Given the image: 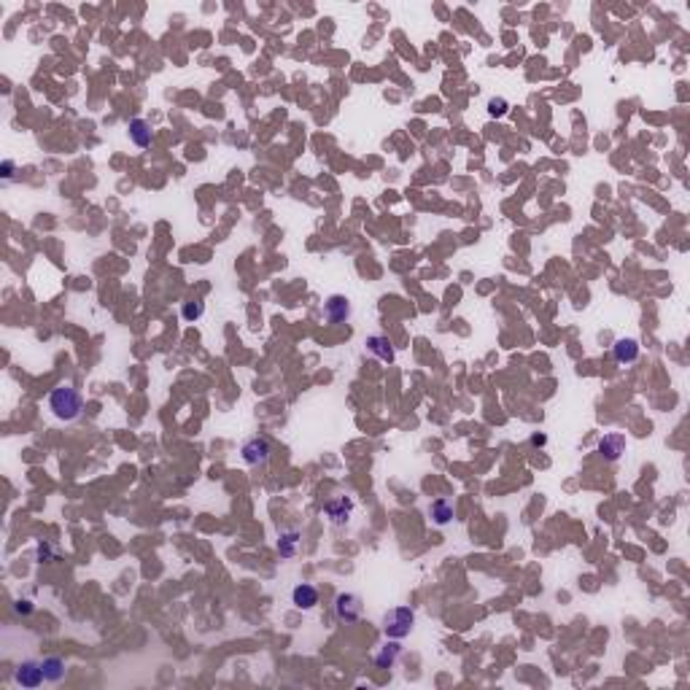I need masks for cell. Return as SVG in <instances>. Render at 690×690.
Instances as JSON below:
<instances>
[{
    "label": "cell",
    "instance_id": "3",
    "mask_svg": "<svg viewBox=\"0 0 690 690\" xmlns=\"http://www.w3.org/2000/svg\"><path fill=\"white\" fill-rule=\"evenodd\" d=\"M270 453H272V445L267 437H251L243 443L240 448V459L246 461L248 467H259V464H267L270 461Z\"/></svg>",
    "mask_w": 690,
    "mask_h": 690
},
{
    "label": "cell",
    "instance_id": "15",
    "mask_svg": "<svg viewBox=\"0 0 690 690\" xmlns=\"http://www.w3.org/2000/svg\"><path fill=\"white\" fill-rule=\"evenodd\" d=\"M299 542H302V534H299L297 529L283 531V534L278 537V553H281V558H294Z\"/></svg>",
    "mask_w": 690,
    "mask_h": 690
},
{
    "label": "cell",
    "instance_id": "16",
    "mask_svg": "<svg viewBox=\"0 0 690 690\" xmlns=\"http://www.w3.org/2000/svg\"><path fill=\"white\" fill-rule=\"evenodd\" d=\"M429 518L437 523V526H448L453 520V504L448 499H434L429 504Z\"/></svg>",
    "mask_w": 690,
    "mask_h": 690
},
{
    "label": "cell",
    "instance_id": "5",
    "mask_svg": "<svg viewBox=\"0 0 690 690\" xmlns=\"http://www.w3.org/2000/svg\"><path fill=\"white\" fill-rule=\"evenodd\" d=\"M362 599L356 593H337L335 599V617L340 623H356L362 617Z\"/></svg>",
    "mask_w": 690,
    "mask_h": 690
},
{
    "label": "cell",
    "instance_id": "18",
    "mask_svg": "<svg viewBox=\"0 0 690 690\" xmlns=\"http://www.w3.org/2000/svg\"><path fill=\"white\" fill-rule=\"evenodd\" d=\"M54 556H57V547L51 542H38V547H35V561L38 564H49V561H54Z\"/></svg>",
    "mask_w": 690,
    "mask_h": 690
},
{
    "label": "cell",
    "instance_id": "7",
    "mask_svg": "<svg viewBox=\"0 0 690 690\" xmlns=\"http://www.w3.org/2000/svg\"><path fill=\"white\" fill-rule=\"evenodd\" d=\"M351 313H353V308H351V299L345 294L326 297V302H324V319L329 321V324H348Z\"/></svg>",
    "mask_w": 690,
    "mask_h": 690
},
{
    "label": "cell",
    "instance_id": "19",
    "mask_svg": "<svg viewBox=\"0 0 690 690\" xmlns=\"http://www.w3.org/2000/svg\"><path fill=\"white\" fill-rule=\"evenodd\" d=\"M507 111H510V103H507L504 98H491L488 100V114H491V116H504Z\"/></svg>",
    "mask_w": 690,
    "mask_h": 690
},
{
    "label": "cell",
    "instance_id": "17",
    "mask_svg": "<svg viewBox=\"0 0 690 690\" xmlns=\"http://www.w3.org/2000/svg\"><path fill=\"white\" fill-rule=\"evenodd\" d=\"M202 313H205V302H200V299H189V302L181 305V319L189 321V324L202 319Z\"/></svg>",
    "mask_w": 690,
    "mask_h": 690
},
{
    "label": "cell",
    "instance_id": "2",
    "mask_svg": "<svg viewBox=\"0 0 690 690\" xmlns=\"http://www.w3.org/2000/svg\"><path fill=\"white\" fill-rule=\"evenodd\" d=\"M413 628H416V612H413V607H394V610H389L386 617H383V634L389 639L402 642L405 637L413 634Z\"/></svg>",
    "mask_w": 690,
    "mask_h": 690
},
{
    "label": "cell",
    "instance_id": "4",
    "mask_svg": "<svg viewBox=\"0 0 690 690\" xmlns=\"http://www.w3.org/2000/svg\"><path fill=\"white\" fill-rule=\"evenodd\" d=\"M353 499H348V496H335V499H329L326 504H324V513L329 518V523L335 526V529H343L351 523V515H353Z\"/></svg>",
    "mask_w": 690,
    "mask_h": 690
},
{
    "label": "cell",
    "instance_id": "13",
    "mask_svg": "<svg viewBox=\"0 0 690 690\" xmlns=\"http://www.w3.org/2000/svg\"><path fill=\"white\" fill-rule=\"evenodd\" d=\"M127 130H130V141H132L138 148H148L154 143V132H151V127H148L146 119H132Z\"/></svg>",
    "mask_w": 690,
    "mask_h": 690
},
{
    "label": "cell",
    "instance_id": "6",
    "mask_svg": "<svg viewBox=\"0 0 690 690\" xmlns=\"http://www.w3.org/2000/svg\"><path fill=\"white\" fill-rule=\"evenodd\" d=\"M44 680H46V674H44L41 661H22V664L17 666V671H14V682L19 688L35 690Z\"/></svg>",
    "mask_w": 690,
    "mask_h": 690
},
{
    "label": "cell",
    "instance_id": "11",
    "mask_svg": "<svg viewBox=\"0 0 690 690\" xmlns=\"http://www.w3.org/2000/svg\"><path fill=\"white\" fill-rule=\"evenodd\" d=\"M399 658H402V644H399V639H389L378 653H375L372 661H375L378 669H394Z\"/></svg>",
    "mask_w": 690,
    "mask_h": 690
},
{
    "label": "cell",
    "instance_id": "14",
    "mask_svg": "<svg viewBox=\"0 0 690 690\" xmlns=\"http://www.w3.org/2000/svg\"><path fill=\"white\" fill-rule=\"evenodd\" d=\"M41 666H44L46 682H62V680H65V674H68V666H65V661H62L60 655H49V658H44Z\"/></svg>",
    "mask_w": 690,
    "mask_h": 690
},
{
    "label": "cell",
    "instance_id": "1",
    "mask_svg": "<svg viewBox=\"0 0 690 690\" xmlns=\"http://www.w3.org/2000/svg\"><path fill=\"white\" fill-rule=\"evenodd\" d=\"M49 410L54 413L57 421L71 423V421H76L81 416L84 399H81L78 389H73V386H57V389H51L49 394Z\"/></svg>",
    "mask_w": 690,
    "mask_h": 690
},
{
    "label": "cell",
    "instance_id": "21",
    "mask_svg": "<svg viewBox=\"0 0 690 690\" xmlns=\"http://www.w3.org/2000/svg\"><path fill=\"white\" fill-rule=\"evenodd\" d=\"M14 612H17V615H30V612H33V601H27V599H19V601L14 604Z\"/></svg>",
    "mask_w": 690,
    "mask_h": 690
},
{
    "label": "cell",
    "instance_id": "9",
    "mask_svg": "<svg viewBox=\"0 0 690 690\" xmlns=\"http://www.w3.org/2000/svg\"><path fill=\"white\" fill-rule=\"evenodd\" d=\"M642 353V345L639 340H634V337H620L615 340L612 345V359H615L617 364H631V362H637Z\"/></svg>",
    "mask_w": 690,
    "mask_h": 690
},
{
    "label": "cell",
    "instance_id": "10",
    "mask_svg": "<svg viewBox=\"0 0 690 690\" xmlns=\"http://www.w3.org/2000/svg\"><path fill=\"white\" fill-rule=\"evenodd\" d=\"M292 604H294L297 610H313L316 604H319V588L316 585H310V583H299L294 585V591H292Z\"/></svg>",
    "mask_w": 690,
    "mask_h": 690
},
{
    "label": "cell",
    "instance_id": "20",
    "mask_svg": "<svg viewBox=\"0 0 690 690\" xmlns=\"http://www.w3.org/2000/svg\"><path fill=\"white\" fill-rule=\"evenodd\" d=\"M14 172H17V165H14V159H3V165H0V175H3V184H11V181H14Z\"/></svg>",
    "mask_w": 690,
    "mask_h": 690
},
{
    "label": "cell",
    "instance_id": "8",
    "mask_svg": "<svg viewBox=\"0 0 690 690\" xmlns=\"http://www.w3.org/2000/svg\"><path fill=\"white\" fill-rule=\"evenodd\" d=\"M626 437L620 434V432H610V434H604L601 440H599V453H601V459L604 461H610V464H615L623 459V453H626Z\"/></svg>",
    "mask_w": 690,
    "mask_h": 690
},
{
    "label": "cell",
    "instance_id": "22",
    "mask_svg": "<svg viewBox=\"0 0 690 690\" xmlns=\"http://www.w3.org/2000/svg\"><path fill=\"white\" fill-rule=\"evenodd\" d=\"M531 443H534V445H545V437H542V434H537V437H534Z\"/></svg>",
    "mask_w": 690,
    "mask_h": 690
},
{
    "label": "cell",
    "instance_id": "12",
    "mask_svg": "<svg viewBox=\"0 0 690 690\" xmlns=\"http://www.w3.org/2000/svg\"><path fill=\"white\" fill-rule=\"evenodd\" d=\"M367 351L370 353H375L380 362H394L396 359V353H394V345L389 343V337L386 335H370L367 337Z\"/></svg>",
    "mask_w": 690,
    "mask_h": 690
}]
</instances>
